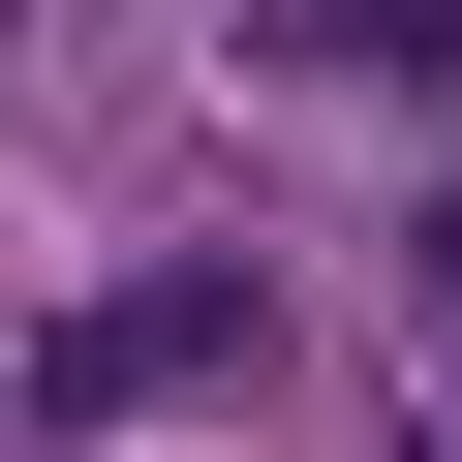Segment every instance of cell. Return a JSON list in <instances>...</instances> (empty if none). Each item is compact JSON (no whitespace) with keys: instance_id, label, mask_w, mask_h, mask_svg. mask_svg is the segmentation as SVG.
I'll return each mask as SVG.
<instances>
[{"instance_id":"cell-1","label":"cell","mask_w":462,"mask_h":462,"mask_svg":"<svg viewBox=\"0 0 462 462\" xmlns=\"http://www.w3.org/2000/svg\"><path fill=\"white\" fill-rule=\"evenodd\" d=\"M216 370H278V278H247V247H154V278H93L0 401H32V431H154V401H216Z\"/></svg>"},{"instance_id":"cell-2","label":"cell","mask_w":462,"mask_h":462,"mask_svg":"<svg viewBox=\"0 0 462 462\" xmlns=\"http://www.w3.org/2000/svg\"><path fill=\"white\" fill-rule=\"evenodd\" d=\"M278 93H462V0H216Z\"/></svg>"},{"instance_id":"cell-3","label":"cell","mask_w":462,"mask_h":462,"mask_svg":"<svg viewBox=\"0 0 462 462\" xmlns=\"http://www.w3.org/2000/svg\"><path fill=\"white\" fill-rule=\"evenodd\" d=\"M401 278H431V309H462V185H431V216H401Z\"/></svg>"},{"instance_id":"cell-4","label":"cell","mask_w":462,"mask_h":462,"mask_svg":"<svg viewBox=\"0 0 462 462\" xmlns=\"http://www.w3.org/2000/svg\"><path fill=\"white\" fill-rule=\"evenodd\" d=\"M0 32H32V0H0Z\"/></svg>"}]
</instances>
